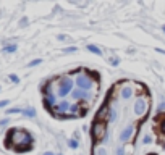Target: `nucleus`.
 I'll return each instance as SVG.
<instances>
[{
	"label": "nucleus",
	"mask_w": 165,
	"mask_h": 155,
	"mask_svg": "<svg viewBox=\"0 0 165 155\" xmlns=\"http://www.w3.org/2000/svg\"><path fill=\"white\" fill-rule=\"evenodd\" d=\"M10 142H15V150L18 152H25L21 144H26L28 147L33 145V136L29 134L25 129H12L8 133V139H7V145H10Z\"/></svg>",
	"instance_id": "nucleus-1"
},
{
	"label": "nucleus",
	"mask_w": 165,
	"mask_h": 155,
	"mask_svg": "<svg viewBox=\"0 0 165 155\" xmlns=\"http://www.w3.org/2000/svg\"><path fill=\"white\" fill-rule=\"evenodd\" d=\"M71 90H73V81H71V78H68V76L60 78V81H58V92H57L58 97H62V99L66 97Z\"/></svg>",
	"instance_id": "nucleus-2"
},
{
	"label": "nucleus",
	"mask_w": 165,
	"mask_h": 155,
	"mask_svg": "<svg viewBox=\"0 0 165 155\" xmlns=\"http://www.w3.org/2000/svg\"><path fill=\"white\" fill-rule=\"evenodd\" d=\"M149 108H151V105H149V102L146 100V99H138L136 102H134V107H133L136 116H146Z\"/></svg>",
	"instance_id": "nucleus-3"
},
{
	"label": "nucleus",
	"mask_w": 165,
	"mask_h": 155,
	"mask_svg": "<svg viewBox=\"0 0 165 155\" xmlns=\"http://www.w3.org/2000/svg\"><path fill=\"white\" fill-rule=\"evenodd\" d=\"M134 134H136V128L133 126H128L125 128L121 133H120V139L123 141V142H128V141H133V137H134Z\"/></svg>",
	"instance_id": "nucleus-4"
},
{
	"label": "nucleus",
	"mask_w": 165,
	"mask_h": 155,
	"mask_svg": "<svg viewBox=\"0 0 165 155\" xmlns=\"http://www.w3.org/2000/svg\"><path fill=\"white\" fill-rule=\"evenodd\" d=\"M70 102H66V100H62V102H57L52 108L55 110V113L58 115V116H62V115H65L66 111H70Z\"/></svg>",
	"instance_id": "nucleus-5"
},
{
	"label": "nucleus",
	"mask_w": 165,
	"mask_h": 155,
	"mask_svg": "<svg viewBox=\"0 0 165 155\" xmlns=\"http://www.w3.org/2000/svg\"><path fill=\"white\" fill-rule=\"evenodd\" d=\"M76 86H78V89H89V87L92 86V79L89 76H78L76 78Z\"/></svg>",
	"instance_id": "nucleus-6"
},
{
	"label": "nucleus",
	"mask_w": 165,
	"mask_h": 155,
	"mask_svg": "<svg viewBox=\"0 0 165 155\" xmlns=\"http://www.w3.org/2000/svg\"><path fill=\"white\" fill-rule=\"evenodd\" d=\"M71 95H73V99H76V100H87V99H89V92H87V90H82V89H73Z\"/></svg>",
	"instance_id": "nucleus-7"
},
{
	"label": "nucleus",
	"mask_w": 165,
	"mask_h": 155,
	"mask_svg": "<svg viewBox=\"0 0 165 155\" xmlns=\"http://www.w3.org/2000/svg\"><path fill=\"white\" fill-rule=\"evenodd\" d=\"M105 113H107V120L110 123L117 121V116H118V113H117V110L113 108V107H108L107 110H105Z\"/></svg>",
	"instance_id": "nucleus-8"
},
{
	"label": "nucleus",
	"mask_w": 165,
	"mask_h": 155,
	"mask_svg": "<svg viewBox=\"0 0 165 155\" xmlns=\"http://www.w3.org/2000/svg\"><path fill=\"white\" fill-rule=\"evenodd\" d=\"M100 129L104 131V126L100 124L99 121H95L94 124H92V134H94L95 139H99V137H100Z\"/></svg>",
	"instance_id": "nucleus-9"
},
{
	"label": "nucleus",
	"mask_w": 165,
	"mask_h": 155,
	"mask_svg": "<svg viewBox=\"0 0 165 155\" xmlns=\"http://www.w3.org/2000/svg\"><path fill=\"white\" fill-rule=\"evenodd\" d=\"M133 89L130 86H125L123 89H121V99H125V100H128V99H131L133 97Z\"/></svg>",
	"instance_id": "nucleus-10"
},
{
	"label": "nucleus",
	"mask_w": 165,
	"mask_h": 155,
	"mask_svg": "<svg viewBox=\"0 0 165 155\" xmlns=\"http://www.w3.org/2000/svg\"><path fill=\"white\" fill-rule=\"evenodd\" d=\"M92 152H94V155H107V150H105L102 145H95Z\"/></svg>",
	"instance_id": "nucleus-11"
},
{
	"label": "nucleus",
	"mask_w": 165,
	"mask_h": 155,
	"mask_svg": "<svg viewBox=\"0 0 165 155\" xmlns=\"http://www.w3.org/2000/svg\"><path fill=\"white\" fill-rule=\"evenodd\" d=\"M87 50L89 52H92V53H95V55H100V50H99V47H95V45H87Z\"/></svg>",
	"instance_id": "nucleus-12"
},
{
	"label": "nucleus",
	"mask_w": 165,
	"mask_h": 155,
	"mask_svg": "<svg viewBox=\"0 0 165 155\" xmlns=\"http://www.w3.org/2000/svg\"><path fill=\"white\" fill-rule=\"evenodd\" d=\"M70 111H71L73 115H78V113H79V105H78V103H76V105H71V107H70Z\"/></svg>",
	"instance_id": "nucleus-13"
},
{
	"label": "nucleus",
	"mask_w": 165,
	"mask_h": 155,
	"mask_svg": "<svg viewBox=\"0 0 165 155\" xmlns=\"http://www.w3.org/2000/svg\"><path fill=\"white\" fill-rule=\"evenodd\" d=\"M117 155H125V149H123V145H118V147H117Z\"/></svg>",
	"instance_id": "nucleus-14"
},
{
	"label": "nucleus",
	"mask_w": 165,
	"mask_h": 155,
	"mask_svg": "<svg viewBox=\"0 0 165 155\" xmlns=\"http://www.w3.org/2000/svg\"><path fill=\"white\" fill-rule=\"evenodd\" d=\"M39 63H41V60H34V61L29 63V66H36V65H39Z\"/></svg>",
	"instance_id": "nucleus-15"
},
{
	"label": "nucleus",
	"mask_w": 165,
	"mask_h": 155,
	"mask_svg": "<svg viewBox=\"0 0 165 155\" xmlns=\"http://www.w3.org/2000/svg\"><path fill=\"white\" fill-rule=\"evenodd\" d=\"M63 52H68V53H71V52H76V49H74V47H70V49H65Z\"/></svg>",
	"instance_id": "nucleus-16"
},
{
	"label": "nucleus",
	"mask_w": 165,
	"mask_h": 155,
	"mask_svg": "<svg viewBox=\"0 0 165 155\" xmlns=\"http://www.w3.org/2000/svg\"><path fill=\"white\" fill-rule=\"evenodd\" d=\"M149 142H151V136H146V137H144V144H149Z\"/></svg>",
	"instance_id": "nucleus-17"
},
{
	"label": "nucleus",
	"mask_w": 165,
	"mask_h": 155,
	"mask_svg": "<svg viewBox=\"0 0 165 155\" xmlns=\"http://www.w3.org/2000/svg\"><path fill=\"white\" fill-rule=\"evenodd\" d=\"M70 145H71V147H78V142H74V141H71V142H70Z\"/></svg>",
	"instance_id": "nucleus-18"
},
{
	"label": "nucleus",
	"mask_w": 165,
	"mask_h": 155,
	"mask_svg": "<svg viewBox=\"0 0 165 155\" xmlns=\"http://www.w3.org/2000/svg\"><path fill=\"white\" fill-rule=\"evenodd\" d=\"M160 128H162V131L165 133V120H164V123H162V126H160Z\"/></svg>",
	"instance_id": "nucleus-19"
},
{
	"label": "nucleus",
	"mask_w": 165,
	"mask_h": 155,
	"mask_svg": "<svg viewBox=\"0 0 165 155\" xmlns=\"http://www.w3.org/2000/svg\"><path fill=\"white\" fill-rule=\"evenodd\" d=\"M44 155H54V154H50V152H47V154H44Z\"/></svg>",
	"instance_id": "nucleus-20"
},
{
	"label": "nucleus",
	"mask_w": 165,
	"mask_h": 155,
	"mask_svg": "<svg viewBox=\"0 0 165 155\" xmlns=\"http://www.w3.org/2000/svg\"><path fill=\"white\" fill-rule=\"evenodd\" d=\"M164 33H165V26H164Z\"/></svg>",
	"instance_id": "nucleus-21"
}]
</instances>
